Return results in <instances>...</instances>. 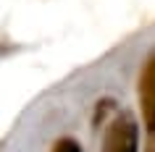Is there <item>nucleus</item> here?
Listing matches in <instances>:
<instances>
[{"label": "nucleus", "instance_id": "20e7f679", "mask_svg": "<svg viewBox=\"0 0 155 152\" xmlns=\"http://www.w3.org/2000/svg\"><path fill=\"white\" fill-rule=\"evenodd\" d=\"M145 152H155V131L147 134V142H145Z\"/></svg>", "mask_w": 155, "mask_h": 152}, {"label": "nucleus", "instance_id": "f257e3e1", "mask_svg": "<svg viewBox=\"0 0 155 152\" xmlns=\"http://www.w3.org/2000/svg\"><path fill=\"white\" fill-rule=\"evenodd\" d=\"M103 152H139V123L131 113H116L103 136Z\"/></svg>", "mask_w": 155, "mask_h": 152}, {"label": "nucleus", "instance_id": "7ed1b4c3", "mask_svg": "<svg viewBox=\"0 0 155 152\" xmlns=\"http://www.w3.org/2000/svg\"><path fill=\"white\" fill-rule=\"evenodd\" d=\"M50 152H84L82 144L76 142V139H71V136H61V139H55L53 142V150Z\"/></svg>", "mask_w": 155, "mask_h": 152}, {"label": "nucleus", "instance_id": "f03ea898", "mask_svg": "<svg viewBox=\"0 0 155 152\" xmlns=\"http://www.w3.org/2000/svg\"><path fill=\"white\" fill-rule=\"evenodd\" d=\"M139 108H142V121H145L147 134L155 131V50L147 55L142 71H139Z\"/></svg>", "mask_w": 155, "mask_h": 152}]
</instances>
